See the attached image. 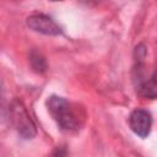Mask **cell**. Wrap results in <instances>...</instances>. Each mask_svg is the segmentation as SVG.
<instances>
[{
	"label": "cell",
	"mask_w": 157,
	"mask_h": 157,
	"mask_svg": "<svg viewBox=\"0 0 157 157\" xmlns=\"http://www.w3.org/2000/svg\"><path fill=\"white\" fill-rule=\"evenodd\" d=\"M48 112L56 121L59 128L64 131H75L78 130L83 118L80 115L76 107L59 96H50L47 101Z\"/></svg>",
	"instance_id": "1"
},
{
	"label": "cell",
	"mask_w": 157,
	"mask_h": 157,
	"mask_svg": "<svg viewBox=\"0 0 157 157\" xmlns=\"http://www.w3.org/2000/svg\"><path fill=\"white\" fill-rule=\"evenodd\" d=\"M9 119L22 139H33L37 134L36 125L21 101L13 99L9 105Z\"/></svg>",
	"instance_id": "2"
},
{
	"label": "cell",
	"mask_w": 157,
	"mask_h": 157,
	"mask_svg": "<svg viewBox=\"0 0 157 157\" xmlns=\"http://www.w3.org/2000/svg\"><path fill=\"white\" fill-rule=\"evenodd\" d=\"M144 67L145 66L142 64V60H137L132 74V81L136 92L146 98H157V69L146 75Z\"/></svg>",
	"instance_id": "3"
},
{
	"label": "cell",
	"mask_w": 157,
	"mask_h": 157,
	"mask_svg": "<svg viewBox=\"0 0 157 157\" xmlns=\"http://www.w3.org/2000/svg\"><path fill=\"white\" fill-rule=\"evenodd\" d=\"M26 23L32 31L45 34V36H59L63 33L60 26L52 17L43 13L32 15L27 17Z\"/></svg>",
	"instance_id": "4"
},
{
	"label": "cell",
	"mask_w": 157,
	"mask_h": 157,
	"mask_svg": "<svg viewBox=\"0 0 157 157\" xmlns=\"http://www.w3.org/2000/svg\"><path fill=\"white\" fill-rule=\"evenodd\" d=\"M129 125L130 129L140 137L145 139L150 135L152 126V117L151 113L146 109L137 108L131 112L129 115Z\"/></svg>",
	"instance_id": "5"
},
{
	"label": "cell",
	"mask_w": 157,
	"mask_h": 157,
	"mask_svg": "<svg viewBox=\"0 0 157 157\" xmlns=\"http://www.w3.org/2000/svg\"><path fill=\"white\" fill-rule=\"evenodd\" d=\"M29 64L36 72H44L47 70V61L44 56L34 49L29 54Z\"/></svg>",
	"instance_id": "6"
},
{
	"label": "cell",
	"mask_w": 157,
	"mask_h": 157,
	"mask_svg": "<svg viewBox=\"0 0 157 157\" xmlns=\"http://www.w3.org/2000/svg\"><path fill=\"white\" fill-rule=\"evenodd\" d=\"M67 156V151L64 146H60V147H56L55 151L53 152L52 157H66Z\"/></svg>",
	"instance_id": "7"
}]
</instances>
